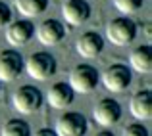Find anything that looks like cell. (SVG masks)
Here are the masks:
<instances>
[{"mask_svg":"<svg viewBox=\"0 0 152 136\" xmlns=\"http://www.w3.org/2000/svg\"><path fill=\"white\" fill-rule=\"evenodd\" d=\"M98 71L94 69L93 65H87V63H79L71 69L69 73V82L67 85L71 86L73 92H79V94H91L94 88L98 86Z\"/></svg>","mask_w":152,"mask_h":136,"instance_id":"cell-1","label":"cell"},{"mask_svg":"<svg viewBox=\"0 0 152 136\" xmlns=\"http://www.w3.org/2000/svg\"><path fill=\"white\" fill-rule=\"evenodd\" d=\"M106 37L112 44L115 46H127L135 41L137 37V25L129 17H115L108 23Z\"/></svg>","mask_w":152,"mask_h":136,"instance_id":"cell-2","label":"cell"},{"mask_svg":"<svg viewBox=\"0 0 152 136\" xmlns=\"http://www.w3.org/2000/svg\"><path fill=\"white\" fill-rule=\"evenodd\" d=\"M23 69L35 81H46L56 73V59L48 52H37V54L27 58Z\"/></svg>","mask_w":152,"mask_h":136,"instance_id":"cell-3","label":"cell"},{"mask_svg":"<svg viewBox=\"0 0 152 136\" xmlns=\"http://www.w3.org/2000/svg\"><path fill=\"white\" fill-rule=\"evenodd\" d=\"M89 130L85 115L79 111H67L56 121V136H85Z\"/></svg>","mask_w":152,"mask_h":136,"instance_id":"cell-4","label":"cell"},{"mask_svg":"<svg viewBox=\"0 0 152 136\" xmlns=\"http://www.w3.org/2000/svg\"><path fill=\"white\" fill-rule=\"evenodd\" d=\"M12 103H14L15 111L19 113L31 115L35 111H39V107L42 106V92L35 86H21L19 90L14 92V98H12Z\"/></svg>","mask_w":152,"mask_h":136,"instance_id":"cell-5","label":"cell"},{"mask_svg":"<svg viewBox=\"0 0 152 136\" xmlns=\"http://www.w3.org/2000/svg\"><path fill=\"white\" fill-rule=\"evenodd\" d=\"M131 69L127 65H121V63H115V65H110L102 75V82L106 86V90L110 92H123L131 86Z\"/></svg>","mask_w":152,"mask_h":136,"instance_id":"cell-6","label":"cell"},{"mask_svg":"<svg viewBox=\"0 0 152 136\" xmlns=\"http://www.w3.org/2000/svg\"><path fill=\"white\" fill-rule=\"evenodd\" d=\"M23 61L21 54L15 50H2L0 52V82H10L15 81L23 73Z\"/></svg>","mask_w":152,"mask_h":136,"instance_id":"cell-7","label":"cell"},{"mask_svg":"<svg viewBox=\"0 0 152 136\" xmlns=\"http://www.w3.org/2000/svg\"><path fill=\"white\" fill-rule=\"evenodd\" d=\"M93 117L100 127H114L121 119V106L112 98H102L94 106Z\"/></svg>","mask_w":152,"mask_h":136,"instance_id":"cell-8","label":"cell"},{"mask_svg":"<svg viewBox=\"0 0 152 136\" xmlns=\"http://www.w3.org/2000/svg\"><path fill=\"white\" fill-rule=\"evenodd\" d=\"M62 15L71 27H79L91 17V4L87 0H66L62 6Z\"/></svg>","mask_w":152,"mask_h":136,"instance_id":"cell-9","label":"cell"},{"mask_svg":"<svg viewBox=\"0 0 152 136\" xmlns=\"http://www.w3.org/2000/svg\"><path fill=\"white\" fill-rule=\"evenodd\" d=\"M35 27L27 19H19V21H10V25L6 27V41L12 46H25L27 42L33 38Z\"/></svg>","mask_w":152,"mask_h":136,"instance_id":"cell-10","label":"cell"},{"mask_svg":"<svg viewBox=\"0 0 152 136\" xmlns=\"http://www.w3.org/2000/svg\"><path fill=\"white\" fill-rule=\"evenodd\" d=\"M102 48H104V38L98 33H94V31L83 33L81 37L77 38V42H75L77 54L85 59H94L96 56H100Z\"/></svg>","mask_w":152,"mask_h":136,"instance_id":"cell-11","label":"cell"},{"mask_svg":"<svg viewBox=\"0 0 152 136\" xmlns=\"http://www.w3.org/2000/svg\"><path fill=\"white\" fill-rule=\"evenodd\" d=\"M64 35H66V29H64L62 21H58V19H46V21H42L37 27V38L45 46L60 44Z\"/></svg>","mask_w":152,"mask_h":136,"instance_id":"cell-12","label":"cell"},{"mask_svg":"<svg viewBox=\"0 0 152 136\" xmlns=\"http://www.w3.org/2000/svg\"><path fill=\"white\" fill-rule=\"evenodd\" d=\"M75 98V92L71 90V86L67 82H56L50 86L46 100H48V106L54 109H66L67 106H71Z\"/></svg>","mask_w":152,"mask_h":136,"instance_id":"cell-13","label":"cell"},{"mask_svg":"<svg viewBox=\"0 0 152 136\" xmlns=\"http://www.w3.org/2000/svg\"><path fill=\"white\" fill-rule=\"evenodd\" d=\"M129 109L133 117L141 119V121H148L152 117V94L150 90H141L131 98Z\"/></svg>","mask_w":152,"mask_h":136,"instance_id":"cell-14","label":"cell"},{"mask_svg":"<svg viewBox=\"0 0 152 136\" xmlns=\"http://www.w3.org/2000/svg\"><path fill=\"white\" fill-rule=\"evenodd\" d=\"M129 65L139 73H150L152 71V48L146 46H139L131 52L129 56Z\"/></svg>","mask_w":152,"mask_h":136,"instance_id":"cell-15","label":"cell"},{"mask_svg":"<svg viewBox=\"0 0 152 136\" xmlns=\"http://www.w3.org/2000/svg\"><path fill=\"white\" fill-rule=\"evenodd\" d=\"M48 8V0H15V10L25 19L37 17Z\"/></svg>","mask_w":152,"mask_h":136,"instance_id":"cell-16","label":"cell"},{"mask_svg":"<svg viewBox=\"0 0 152 136\" xmlns=\"http://www.w3.org/2000/svg\"><path fill=\"white\" fill-rule=\"evenodd\" d=\"M0 136H31V129L21 119H10L0 130Z\"/></svg>","mask_w":152,"mask_h":136,"instance_id":"cell-17","label":"cell"},{"mask_svg":"<svg viewBox=\"0 0 152 136\" xmlns=\"http://www.w3.org/2000/svg\"><path fill=\"white\" fill-rule=\"evenodd\" d=\"M114 6H115V10L125 14V17H127L129 14H135V12L141 10L142 0H114Z\"/></svg>","mask_w":152,"mask_h":136,"instance_id":"cell-18","label":"cell"},{"mask_svg":"<svg viewBox=\"0 0 152 136\" xmlns=\"http://www.w3.org/2000/svg\"><path fill=\"white\" fill-rule=\"evenodd\" d=\"M121 136H150L148 134V129L142 125H139V123H133V125H127L125 129H123Z\"/></svg>","mask_w":152,"mask_h":136,"instance_id":"cell-19","label":"cell"},{"mask_svg":"<svg viewBox=\"0 0 152 136\" xmlns=\"http://www.w3.org/2000/svg\"><path fill=\"white\" fill-rule=\"evenodd\" d=\"M12 21V12L10 8H8V4L0 2V29H4V27H8Z\"/></svg>","mask_w":152,"mask_h":136,"instance_id":"cell-20","label":"cell"},{"mask_svg":"<svg viewBox=\"0 0 152 136\" xmlns=\"http://www.w3.org/2000/svg\"><path fill=\"white\" fill-rule=\"evenodd\" d=\"M35 136H56V132L50 129H41L39 132H35Z\"/></svg>","mask_w":152,"mask_h":136,"instance_id":"cell-21","label":"cell"},{"mask_svg":"<svg viewBox=\"0 0 152 136\" xmlns=\"http://www.w3.org/2000/svg\"><path fill=\"white\" fill-rule=\"evenodd\" d=\"M96 136H114V134H112V132H108V130H104V132H98Z\"/></svg>","mask_w":152,"mask_h":136,"instance_id":"cell-22","label":"cell"}]
</instances>
